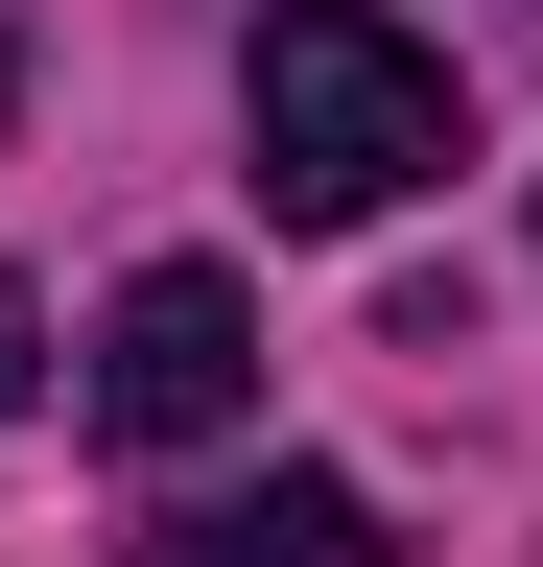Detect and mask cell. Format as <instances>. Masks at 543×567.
I'll use <instances>...</instances> for the list:
<instances>
[{
	"label": "cell",
	"mask_w": 543,
	"mask_h": 567,
	"mask_svg": "<svg viewBox=\"0 0 543 567\" xmlns=\"http://www.w3.org/2000/svg\"><path fill=\"white\" fill-rule=\"evenodd\" d=\"M260 213L284 237H378L401 189H449V142H472V95H449V48H401L378 0H260Z\"/></svg>",
	"instance_id": "obj_1"
},
{
	"label": "cell",
	"mask_w": 543,
	"mask_h": 567,
	"mask_svg": "<svg viewBox=\"0 0 543 567\" xmlns=\"http://www.w3.org/2000/svg\"><path fill=\"white\" fill-rule=\"evenodd\" d=\"M95 425H118V450L260 425V284H237V260H143V284L95 308Z\"/></svg>",
	"instance_id": "obj_2"
},
{
	"label": "cell",
	"mask_w": 543,
	"mask_h": 567,
	"mask_svg": "<svg viewBox=\"0 0 543 567\" xmlns=\"http://www.w3.org/2000/svg\"><path fill=\"white\" fill-rule=\"evenodd\" d=\"M143 567H401L355 473H260V496H189V520H143Z\"/></svg>",
	"instance_id": "obj_3"
},
{
	"label": "cell",
	"mask_w": 543,
	"mask_h": 567,
	"mask_svg": "<svg viewBox=\"0 0 543 567\" xmlns=\"http://www.w3.org/2000/svg\"><path fill=\"white\" fill-rule=\"evenodd\" d=\"M24 379H48V308H24V284H0V402H24Z\"/></svg>",
	"instance_id": "obj_4"
},
{
	"label": "cell",
	"mask_w": 543,
	"mask_h": 567,
	"mask_svg": "<svg viewBox=\"0 0 543 567\" xmlns=\"http://www.w3.org/2000/svg\"><path fill=\"white\" fill-rule=\"evenodd\" d=\"M0 95H24V24H0Z\"/></svg>",
	"instance_id": "obj_5"
}]
</instances>
